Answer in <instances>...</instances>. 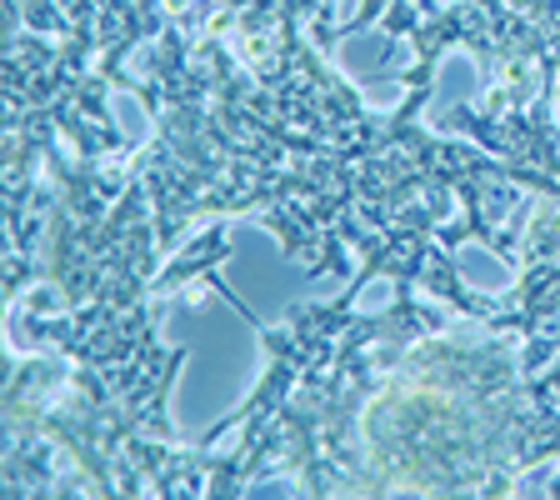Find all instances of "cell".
<instances>
[{
    "instance_id": "cell-1",
    "label": "cell",
    "mask_w": 560,
    "mask_h": 500,
    "mask_svg": "<svg viewBox=\"0 0 560 500\" xmlns=\"http://www.w3.org/2000/svg\"><path fill=\"white\" fill-rule=\"evenodd\" d=\"M410 60H416V50H410V40H396V35L375 31V25H365V31L346 35L336 46V66L340 75H346L355 91L365 95V105L371 111H396L400 101H406V75Z\"/></svg>"
},
{
    "instance_id": "cell-2",
    "label": "cell",
    "mask_w": 560,
    "mask_h": 500,
    "mask_svg": "<svg viewBox=\"0 0 560 500\" xmlns=\"http://www.w3.org/2000/svg\"><path fill=\"white\" fill-rule=\"evenodd\" d=\"M480 91V70L476 60H470V50H445L441 56V70H435V95H431V126H441L451 111H460V105L470 101V95Z\"/></svg>"
},
{
    "instance_id": "cell-3",
    "label": "cell",
    "mask_w": 560,
    "mask_h": 500,
    "mask_svg": "<svg viewBox=\"0 0 560 500\" xmlns=\"http://www.w3.org/2000/svg\"><path fill=\"white\" fill-rule=\"evenodd\" d=\"M105 105L116 111V126L126 130V140H130V146H145V140H151V116L140 111V101H136V95H126V91H110V95H105Z\"/></svg>"
},
{
    "instance_id": "cell-4",
    "label": "cell",
    "mask_w": 560,
    "mask_h": 500,
    "mask_svg": "<svg viewBox=\"0 0 560 500\" xmlns=\"http://www.w3.org/2000/svg\"><path fill=\"white\" fill-rule=\"evenodd\" d=\"M460 270H466V280L480 286V291H505V286H511V276L501 270V260L486 256V251H476V245L460 251Z\"/></svg>"
},
{
    "instance_id": "cell-5",
    "label": "cell",
    "mask_w": 560,
    "mask_h": 500,
    "mask_svg": "<svg viewBox=\"0 0 560 500\" xmlns=\"http://www.w3.org/2000/svg\"><path fill=\"white\" fill-rule=\"evenodd\" d=\"M435 5H451V0H435Z\"/></svg>"
}]
</instances>
